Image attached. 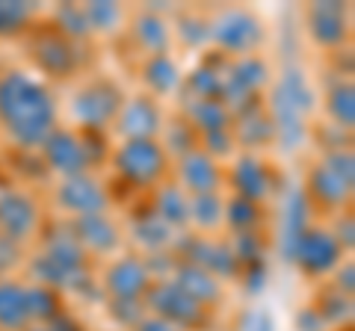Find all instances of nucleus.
<instances>
[{"label":"nucleus","instance_id":"obj_24","mask_svg":"<svg viewBox=\"0 0 355 331\" xmlns=\"http://www.w3.org/2000/svg\"><path fill=\"white\" fill-rule=\"evenodd\" d=\"M139 83L142 92H148L151 98H172L181 95L184 86V69L181 62L175 60V53H154V57H142L139 60Z\"/></svg>","mask_w":355,"mask_h":331},{"label":"nucleus","instance_id":"obj_45","mask_svg":"<svg viewBox=\"0 0 355 331\" xmlns=\"http://www.w3.org/2000/svg\"><path fill=\"white\" fill-rule=\"evenodd\" d=\"M335 222L329 225V231H331V237H335L338 242H340V249L347 251H352V240H355V219H352V211H343V213H338V216H331Z\"/></svg>","mask_w":355,"mask_h":331},{"label":"nucleus","instance_id":"obj_34","mask_svg":"<svg viewBox=\"0 0 355 331\" xmlns=\"http://www.w3.org/2000/svg\"><path fill=\"white\" fill-rule=\"evenodd\" d=\"M27 307H30L33 325H51L69 307V299L60 290H51V287L27 284Z\"/></svg>","mask_w":355,"mask_h":331},{"label":"nucleus","instance_id":"obj_39","mask_svg":"<svg viewBox=\"0 0 355 331\" xmlns=\"http://www.w3.org/2000/svg\"><path fill=\"white\" fill-rule=\"evenodd\" d=\"M77 134H80V145H83V157H86L89 172L101 175L104 166H110V154H113V145H116L113 134H107V130H77Z\"/></svg>","mask_w":355,"mask_h":331},{"label":"nucleus","instance_id":"obj_37","mask_svg":"<svg viewBox=\"0 0 355 331\" xmlns=\"http://www.w3.org/2000/svg\"><path fill=\"white\" fill-rule=\"evenodd\" d=\"M160 145L169 151V157L175 160V157H181V154L198 148V134H196V127L184 116L166 118L163 134H160Z\"/></svg>","mask_w":355,"mask_h":331},{"label":"nucleus","instance_id":"obj_13","mask_svg":"<svg viewBox=\"0 0 355 331\" xmlns=\"http://www.w3.org/2000/svg\"><path fill=\"white\" fill-rule=\"evenodd\" d=\"M69 225L74 231V237L80 240L83 251L92 258L95 267H101L110 258L121 255V249H125V225L110 211L69 219Z\"/></svg>","mask_w":355,"mask_h":331},{"label":"nucleus","instance_id":"obj_18","mask_svg":"<svg viewBox=\"0 0 355 331\" xmlns=\"http://www.w3.org/2000/svg\"><path fill=\"white\" fill-rule=\"evenodd\" d=\"M39 157L44 163V169L53 178H74V175L89 172L86 157H83V145H80V134L71 125H57L48 134V139L42 142Z\"/></svg>","mask_w":355,"mask_h":331},{"label":"nucleus","instance_id":"obj_17","mask_svg":"<svg viewBox=\"0 0 355 331\" xmlns=\"http://www.w3.org/2000/svg\"><path fill=\"white\" fill-rule=\"evenodd\" d=\"M172 181L187 195L225 193V166L205 154L202 148H193L172 160Z\"/></svg>","mask_w":355,"mask_h":331},{"label":"nucleus","instance_id":"obj_38","mask_svg":"<svg viewBox=\"0 0 355 331\" xmlns=\"http://www.w3.org/2000/svg\"><path fill=\"white\" fill-rule=\"evenodd\" d=\"M51 24L57 27L60 33H65L71 42H80V45L89 42V36H92L86 12H83V3H60L51 12Z\"/></svg>","mask_w":355,"mask_h":331},{"label":"nucleus","instance_id":"obj_36","mask_svg":"<svg viewBox=\"0 0 355 331\" xmlns=\"http://www.w3.org/2000/svg\"><path fill=\"white\" fill-rule=\"evenodd\" d=\"M311 307L320 314V319L326 323V328L331 325H349V316H352V299L349 296L338 293L331 284H320V290L314 293V302Z\"/></svg>","mask_w":355,"mask_h":331},{"label":"nucleus","instance_id":"obj_32","mask_svg":"<svg viewBox=\"0 0 355 331\" xmlns=\"http://www.w3.org/2000/svg\"><path fill=\"white\" fill-rule=\"evenodd\" d=\"M83 12H86V21H89V30H92V36L116 39V36L125 33L130 9L121 6V3H104V0H92V3H83Z\"/></svg>","mask_w":355,"mask_h":331},{"label":"nucleus","instance_id":"obj_15","mask_svg":"<svg viewBox=\"0 0 355 331\" xmlns=\"http://www.w3.org/2000/svg\"><path fill=\"white\" fill-rule=\"evenodd\" d=\"M302 195H305V202L311 204V211H314V216H338L343 211H349V204H352V190L355 186L349 184H343L335 172L329 169V166L323 160H314L308 166V172H305V181H302Z\"/></svg>","mask_w":355,"mask_h":331},{"label":"nucleus","instance_id":"obj_41","mask_svg":"<svg viewBox=\"0 0 355 331\" xmlns=\"http://www.w3.org/2000/svg\"><path fill=\"white\" fill-rule=\"evenodd\" d=\"M104 314L107 319L121 331H133L142 319H146V302L139 299H104Z\"/></svg>","mask_w":355,"mask_h":331},{"label":"nucleus","instance_id":"obj_49","mask_svg":"<svg viewBox=\"0 0 355 331\" xmlns=\"http://www.w3.org/2000/svg\"><path fill=\"white\" fill-rule=\"evenodd\" d=\"M246 331H275V319L270 311H249L246 314Z\"/></svg>","mask_w":355,"mask_h":331},{"label":"nucleus","instance_id":"obj_14","mask_svg":"<svg viewBox=\"0 0 355 331\" xmlns=\"http://www.w3.org/2000/svg\"><path fill=\"white\" fill-rule=\"evenodd\" d=\"M166 118L169 116L163 109V101L151 98L148 92H133L125 95V104H121L110 134L116 139H160Z\"/></svg>","mask_w":355,"mask_h":331},{"label":"nucleus","instance_id":"obj_19","mask_svg":"<svg viewBox=\"0 0 355 331\" xmlns=\"http://www.w3.org/2000/svg\"><path fill=\"white\" fill-rule=\"evenodd\" d=\"M305 27L308 36L317 48H323L326 53H340L349 42V18L343 3H311L305 12Z\"/></svg>","mask_w":355,"mask_h":331},{"label":"nucleus","instance_id":"obj_1","mask_svg":"<svg viewBox=\"0 0 355 331\" xmlns=\"http://www.w3.org/2000/svg\"><path fill=\"white\" fill-rule=\"evenodd\" d=\"M60 125V101L48 83L27 69L0 71V134L12 148L39 151Z\"/></svg>","mask_w":355,"mask_h":331},{"label":"nucleus","instance_id":"obj_30","mask_svg":"<svg viewBox=\"0 0 355 331\" xmlns=\"http://www.w3.org/2000/svg\"><path fill=\"white\" fill-rule=\"evenodd\" d=\"M323 113H326L329 125H335L338 130H343V134H352V127H355V89H352V80H338L331 89H326Z\"/></svg>","mask_w":355,"mask_h":331},{"label":"nucleus","instance_id":"obj_11","mask_svg":"<svg viewBox=\"0 0 355 331\" xmlns=\"http://www.w3.org/2000/svg\"><path fill=\"white\" fill-rule=\"evenodd\" d=\"M51 207L60 211V219L104 213V211H110L107 184L98 172H83V175H74V178H60L51 186Z\"/></svg>","mask_w":355,"mask_h":331},{"label":"nucleus","instance_id":"obj_21","mask_svg":"<svg viewBox=\"0 0 355 331\" xmlns=\"http://www.w3.org/2000/svg\"><path fill=\"white\" fill-rule=\"evenodd\" d=\"M125 240H130L133 246H137V255L148 258V255H160V251H172L178 231H172L157 213L151 211L148 195H146V211H139V207L130 211Z\"/></svg>","mask_w":355,"mask_h":331},{"label":"nucleus","instance_id":"obj_7","mask_svg":"<svg viewBox=\"0 0 355 331\" xmlns=\"http://www.w3.org/2000/svg\"><path fill=\"white\" fill-rule=\"evenodd\" d=\"M146 311L172 323L178 331H210L216 323V314L207 311L205 305H198L196 299H190L175 281L163 278L154 281L146 293Z\"/></svg>","mask_w":355,"mask_h":331},{"label":"nucleus","instance_id":"obj_46","mask_svg":"<svg viewBox=\"0 0 355 331\" xmlns=\"http://www.w3.org/2000/svg\"><path fill=\"white\" fill-rule=\"evenodd\" d=\"M331 278V287H335L338 293H343V296H349L352 299V293H355V263H352V258H347L340 263V267L329 275Z\"/></svg>","mask_w":355,"mask_h":331},{"label":"nucleus","instance_id":"obj_12","mask_svg":"<svg viewBox=\"0 0 355 331\" xmlns=\"http://www.w3.org/2000/svg\"><path fill=\"white\" fill-rule=\"evenodd\" d=\"M98 287H101L104 299H146L148 287L154 284V275L148 263L137 251H121L110 258L107 263L95 269Z\"/></svg>","mask_w":355,"mask_h":331},{"label":"nucleus","instance_id":"obj_31","mask_svg":"<svg viewBox=\"0 0 355 331\" xmlns=\"http://www.w3.org/2000/svg\"><path fill=\"white\" fill-rule=\"evenodd\" d=\"M225 219V193L190 195V228L196 234H219Z\"/></svg>","mask_w":355,"mask_h":331},{"label":"nucleus","instance_id":"obj_6","mask_svg":"<svg viewBox=\"0 0 355 331\" xmlns=\"http://www.w3.org/2000/svg\"><path fill=\"white\" fill-rule=\"evenodd\" d=\"M225 190H228L225 195H237V198H246V202L266 207L270 198L284 193V175L263 154L240 151L225 166Z\"/></svg>","mask_w":355,"mask_h":331},{"label":"nucleus","instance_id":"obj_29","mask_svg":"<svg viewBox=\"0 0 355 331\" xmlns=\"http://www.w3.org/2000/svg\"><path fill=\"white\" fill-rule=\"evenodd\" d=\"M190 125L196 127V134H214V130H228L234 116L222 101H196V98H187L184 113H181Z\"/></svg>","mask_w":355,"mask_h":331},{"label":"nucleus","instance_id":"obj_40","mask_svg":"<svg viewBox=\"0 0 355 331\" xmlns=\"http://www.w3.org/2000/svg\"><path fill=\"white\" fill-rule=\"evenodd\" d=\"M228 246H231V251H234V258H237L240 267H246V263L266 260L272 242L266 240V231H252V234H234V237H228Z\"/></svg>","mask_w":355,"mask_h":331},{"label":"nucleus","instance_id":"obj_50","mask_svg":"<svg viewBox=\"0 0 355 331\" xmlns=\"http://www.w3.org/2000/svg\"><path fill=\"white\" fill-rule=\"evenodd\" d=\"M133 331H178L172 323H166V319H160V316H154V314H146V319L133 328Z\"/></svg>","mask_w":355,"mask_h":331},{"label":"nucleus","instance_id":"obj_28","mask_svg":"<svg viewBox=\"0 0 355 331\" xmlns=\"http://www.w3.org/2000/svg\"><path fill=\"white\" fill-rule=\"evenodd\" d=\"M270 219H266V207L246 202L237 195H225V219H222V231H228V237L234 234H252V231H266Z\"/></svg>","mask_w":355,"mask_h":331},{"label":"nucleus","instance_id":"obj_35","mask_svg":"<svg viewBox=\"0 0 355 331\" xmlns=\"http://www.w3.org/2000/svg\"><path fill=\"white\" fill-rule=\"evenodd\" d=\"M39 21V6L24 0H0V39H24Z\"/></svg>","mask_w":355,"mask_h":331},{"label":"nucleus","instance_id":"obj_43","mask_svg":"<svg viewBox=\"0 0 355 331\" xmlns=\"http://www.w3.org/2000/svg\"><path fill=\"white\" fill-rule=\"evenodd\" d=\"M320 160H323L331 172L338 175V178L343 184H349L355 186V154H352V145L347 148H335V151H326V154H320Z\"/></svg>","mask_w":355,"mask_h":331},{"label":"nucleus","instance_id":"obj_16","mask_svg":"<svg viewBox=\"0 0 355 331\" xmlns=\"http://www.w3.org/2000/svg\"><path fill=\"white\" fill-rule=\"evenodd\" d=\"M36 251L48 260L60 263L62 269H71V272H95L98 269L92 263V258L83 251L80 240L74 237L69 219H60V216L44 219V225L36 237Z\"/></svg>","mask_w":355,"mask_h":331},{"label":"nucleus","instance_id":"obj_10","mask_svg":"<svg viewBox=\"0 0 355 331\" xmlns=\"http://www.w3.org/2000/svg\"><path fill=\"white\" fill-rule=\"evenodd\" d=\"M172 255L178 260H187V263H196V267L207 269L210 275H216L222 284L237 281V275H240V263L228 246V237H219V234L184 231V234H178V240H175Z\"/></svg>","mask_w":355,"mask_h":331},{"label":"nucleus","instance_id":"obj_2","mask_svg":"<svg viewBox=\"0 0 355 331\" xmlns=\"http://www.w3.org/2000/svg\"><path fill=\"white\" fill-rule=\"evenodd\" d=\"M21 42H24L27 62L42 74V80L48 86L71 83L77 77H86L83 45L80 42H71L51 21H36Z\"/></svg>","mask_w":355,"mask_h":331},{"label":"nucleus","instance_id":"obj_33","mask_svg":"<svg viewBox=\"0 0 355 331\" xmlns=\"http://www.w3.org/2000/svg\"><path fill=\"white\" fill-rule=\"evenodd\" d=\"M172 39L187 51H198L210 45V18L198 9H181L172 21Z\"/></svg>","mask_w":355,"mask_h":331},{"label":"nucleus","instance_id":"obj_44","mask_svg":"<svg viewBox=\"0 0 355 331\" xmlns=\"http://www.w3.org/2000/svg\"><path fill=\"white\" fill-rule=\"evenodd\" d=\"M237 281L243 284V290H246L249 296H258V293H263L266 281H270V263H266V260L246 263V267H240Z\"/></svg>","mask_w":355,"mask_h":331},{"label":"nucleus","instance_id":"obj_42","mask_svg":"<svg viewBox=\"0 0 355 331\" xmlns=\"http://www.w3.org/2000/svg\"><path fill=\"white\" fill-rule=\"evenodd\" d=\"M24 260H27V249L18 246L15 240H9L6 234H0V281L15 278V272L24 267Z\"/></svg>","mask_w":355,"mask_h":331},{"label":"nucleus","instance_id":"obj_20","mask_svg":"<svg viewBox=\"0 0 355 331\" xmlns=\"http://www.w3.org/2000/svg\"><path fill=\"white\" fill-rule=\"evenodd\" d=\"M139 57H154V53H172V24L154 9H130L125 33H121Z\"/></svg>","mask_w":355,"mask_h":331},{"label":"nucleus","instance_id":"obj_51","mask_svg":"<svg viewBox=\"0 0 355 331\" xmlns=\"http://www.w3.org/2000/svg\"><path fill=\"white\" fill-rule=\"evenodd\" d=\"M27 331H51V328H44V325H30Z\"/></svg>","mask_w":355,"mask_h":331},{"label":"nucleus","instance_id":"obj_47","mask_svg":"<svg viewBox=\"0 0 355 331\" xmlns=\"http://www.w3.org/2000/svg\"><path fill=\"white\" fill-rule=\"evenodd\" d=\"M44 328H51V331H89L86 325V319L74 311V307H65V311L53 319L51 325H44Z\"/></svg>","mask_w":355,"mask_h":331},{"label":"nucleus","instance_id":"obj_23","mask_svg":"<svg viewBox=\"0 0 355 331\" xmlns=\"http://www.w3.org/2000/svg\"><path fill=\"white\" fill-rule=\"evenodd\" d=\"M169 281H175L187 296H190V299H196L198 305H205L207 311H214V314L228 299L225 284H222L216 275H210L207 269L196 267V263H187V260H175V269L169 275Z\"/></svg>","mask_w":355,"mask_h":331},{"label":"nucleus","instance_id":"obj_3","mask_svg":"<svg viewBox=\"0 0 355 331\" xmlns=\"http://www.w3.org/2000/svg\"><path fill=\"white\" fill-rule=\"evenodd\" d=\"M110 169L133 195H151L157 186L172 181V157L160 139H116Z\"/></svg>","mask_w":355,"mask_h":331},{"label":"nucleus","instance_id":"obj_26","mask_svg":"<svg viewBox=\"0 0 355 331\" xmlns=\"http://www.w3.org/2000/svg\"><path fill=\"white\" fill-rule=\"evenodd\" d=\"M148 204L166 225L172 231H178V234H184V231L190 228V195H187L175 181H166L163 186H157V190L148 195Z\"/></svg>","mask_w":355,"mask_h":331},{"label":"nucleus","instance_id":"obj_25","mask_svg":"<svg viewBox=\"0 0 355 331\" xmlns=\"http://www.w3.org/2000/svg\"><path fill=\"white\" fill-rule=\"evenodd\" d=\"M308 225H314V211H311V204L305 202L302 190L287 193L282 216H279V251L284 258H291L293 242L299 240V234H302Z\"/></svg>","mask_w":355,"mask_h":331},{"label":"nucleus","instance_id":"obj_48","mask_svg":"<svg viewBox=\"0 0 355 331\" xmlns=\"http://www.w3.org/2000/svg\"><path fill=\"white\" fill-rule=\"evenodd\" d=\"M293 328L296 331H326V323L320 319V314L311 305H302L293 316Z\"/></svg>","mask_w":355,"mask_h":331},{"label":"nucleus","instance_id":"obj_9","mask_svg":"<svg viewBox=\"0 0 355 331\" xmlns=\"http://www.w3.org/2000/svg\"><path fill=\"white\" fill-rule=\"evenodd\" d=\"M44 219L48 213H44L36 190L30 186H3L0 190V234L27 249L36 242Z\"/></svg>","mask_w":355,"mask_h":331},{"label":"nucleus","instance_id":"obj_5","mask_svg":"<svg viewBox=\"0 0 355 331\" xmlns=\"http://www.w3.org/2000/svg\"><path fill=\"white\" fill-rule=\"evenodd\" d=\"M210 45L228 60L254 57L266 45V27L252 9L225 6L210 18Z\"/></svg>","mask_w":355,"mask_h":331},{"label":"nucleus","instance_id":"obj_27","mask_svg":"<svg viewBox=\"0 0 355 331\" xmlns=\"http://www.w3.org/2000/svg\"><path fill=\"white\" fill-rule=\"evenodd\" d=\"M33 325L27 307V281L3 278L0 281V331H27Z\"/></svg>","mask_w":355,"mask_h":331},{"label":"nucleus","instance_id":"obj_22","mask_svg":"<svg viewBox=\"0 0 355 331\" xmlns=\"http://www.w3.org/2000/svg\"><path fill=\"white\" fill-rule=\"evenodd\" d=\"M231 134H234L237 148H243L246 154H263L266 148L275 142V127L272 118L266 113L263 98L254 101L249 107H243L240 113H234V121H231Z\"/></svg>","mask_w":355,"mask_h":331},{"label":"nucleus","instance_id":"obj_4","mask_svg":"<svg viewBox=\"0 0 355 331\" xmlns=\"http://www.w3.org/2000/svg\"><path fill=\"white\" fill-rule=\"evenodd\" d=\"M125 86L110 74H89L71 95V127L77 130H113V121L125 104Z\"/></svg>","mask_w":355,"mask_h":331},{"label":"nucleus","instance_id":"obj_8","mask_svg":"<svg viewBox=\"0 0 355 331\" xmlns=\"http://www.w3.org/2000/svg\"><path fill=\"white\" fill-rule=\"evenodd\" d=\"M349 255L340 249V242L331 237L329 225H308L302 234H299V240L293 242V251H291V260L293 267L299 269V275L308 281H323L329 278L331 272H335L343 260H347Z\"/></svg>","mask_w":355,"mask_h":331}]
</instances>
